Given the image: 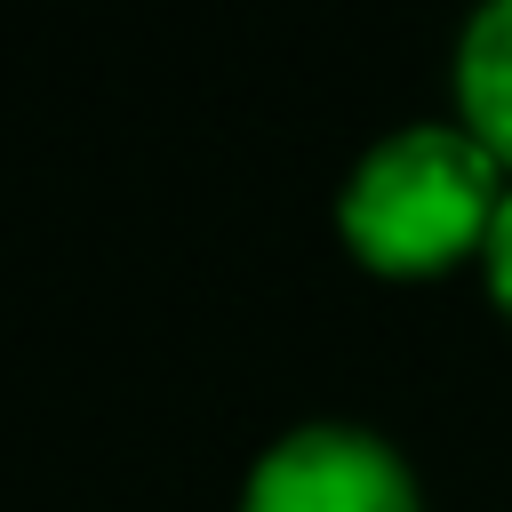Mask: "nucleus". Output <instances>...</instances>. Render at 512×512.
Wrapping results in <instances>:
<instances>
[{
	"label": "nucleus",
	"instance_id": "f257e3e1",
	"mask_svg": "<svg viewBox=\"0 0 512 512\" xmlns=\"http://www.w3.org/2000/svg\"><path fill=\"white\" fill-rule=\"evenodd\" d=\"M504 192L512 176L456 120H408L352 160L336 192V240L368 280L424 288L480 264Z\"/></svg>",
	"mask_w": 512,
	"mask_h": 512
},
{
	"label": "nucleus",
	"instance_id": "7ed1b4c3",
	"mask_svg": "<svg viewBox=\"0 0 512 512\" xmlns=\"http://www.w3.org/2000/svg\"><path fill=\"white\" fill-rule=\"evenodd\" d=\"M448 96H456V128L512 176V0H488L464 16Z\"/></svg>",
	"mask_w": 512,
	"mask_h": 512
},
{
	"label": "nucleus",
	"instance_id": "20e7f679",
	"mask_svg": "<svg viewBox=\"0 0 512 512\" xmlns=\"http://www.w3.org/2000/svg\"><path fill=\"white\" fill-rule=\"evenodd\" d=\"M480 288H488V304L512 320V192H504L496 232H488V248H480Z\"/></svg>",
	"mask_w": 512,
	"mask_h": 512
},
{
	"label": "nucleus",
	"instance_id": "f03ea898",
	"mask_svg": "<svg viewBox=\"0 0 512 512\" xmlns=\"http://www.w3.org/2000/svg\"><path fill=\"white\" fill-rule=\"evenodd\" d=\"M232 512H424V488L384 432L320 416L248 464Z\"/></svg>",
	"mask_w": 512,
	"mask_h": 512
}]
</instances>
